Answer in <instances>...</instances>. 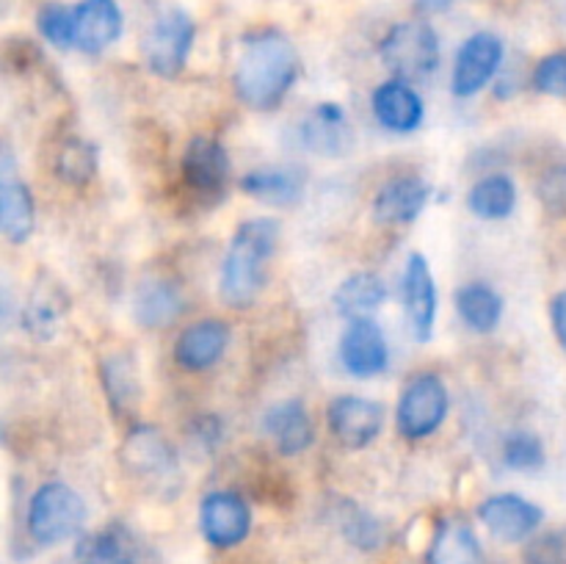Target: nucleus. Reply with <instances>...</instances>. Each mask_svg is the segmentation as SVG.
<instances>
[{
	"label": "nucleus",
	"instance_id": "aec40b11",
	"mask_svg": "<svg viewBox=\"0 0 566 564\" xmlns=\"http://www.w3.org/2000/svg\"><path fill=\"white\" fill-rule=\"evenodd\" d=\"M263 431L285 457H296L313 446V420H310L304 404L296 398H287V401L265 409Z\"/></svg>",
	"mask_w": 566,
	"mask_h": 564
},
{
	"label": "nucleus",
	"instance_id": "dca6fc26",
	"mask_svg": "<svg viewBox=\"0 0 566 564\" xmlns=\"http://www.w3.org/2000/svg\"><path fill=\"white\" fill-rule=\"evenodd\" d=\"M33 224H36V210H33L31 191L14 175L11 155L3 153V160H0V232L11 243H22L31 238Z\"/></svg>",
	"mask_w": 566,
	"mask_h": 564
},
{
	"label": "nucleus",
	"instance_id": "39448f33",
	"mask_svg": "<svg viewBox=\"0 0 566 564\" xmlns=\"http://www.w3.org/2000/svg\"><path fill=\"white\" fill-rule=\"evenodd\" d=\"M197 25L182 9H166L144 33V61L160 77H177L193 48Z\"/></svg>",
	"mask_w": 566,
	"mask_h": 564
},
{
	"label": "nucleus",
	"instance_id": "7c9ffc66",
	"mask_svg": "<svg viewBox=\"0 0 566 564\" xmlns=\"http://www.w3.org/2000/svg\"><path fill=\"white\" fill-rule=\"evenodd\" d=\"M36 25L39 33H42L53 48H75V9H66V6L61 3L42 6L36 17Z\"/></svg>",
	"mask_w": 566,
	"mask_h": 564
},
{
	"label": "nucleus",
	"instance_id": "a878e982",
	"mask_svg": "<svg viewBox=\"0 0 566 564\" xmlns=\"http://www.w3.org/2000/svg\"><path fill=\"white\" fill-rule=\"evenodd\" d=\"M66 310H70V304H66V296L61 293V288L55 282H39L33 288L31 299H28L22 321H25V330L36 341H50L59 332Z\"/></svg>",
	"mask_w": 566,
	"mask_h": 564
},
{
	"label": "nucleus",
	"instance_id": "6e6552de",
	"mask_svg": "<svg viewBox=\"0 0 566 564\" xmlns=\"http://www.w3.org/2000/svg\"><path fill=\"white\" fill-rule=\"evenodd\" d=\"M503 42L490 31L473 33L468 42L459 48L457 61H453L451 88L457 97H473L484 92L486 83L495 77V72L503 64Z\"/></svg>",
	"mask_w": 566,
	"mask_h": 564
},
{
	"label": "nucleus",
	"instance_id": "473e14b6",
	"mask_svg": "<svg viewBox=\"0 0 566 564\" xmlns=\"http://www.w3.org/2000/svg\"><path fill=\"white\" fill-rule=\"evenodd\" d=\"M536 92L551 97H566V50L545 55L534 70Z\"/></svg>",
	"mask_w": 566,
	"mask_h": 564
},
{
	"label": "nucleus",
	"instance_id": "c756f323",
	"mask_svg": "<svg viewBox=\"0 0 566 564\" xmlns=\"http://www.w3.org/2000/svg\"><path fill=\"white\" fill-rule=\"evenodd\" d=\"M97 171V149L81 138H70L55 155V175L70 186H83Z\"/></svg>",
	"mask_w": 566,
	"mask_h": 564
},
{
	"label": "nucleus",
	"instance_id": "2eb2a0df",
	"mask_svg": "<svg viewBox=\"0 0 566 564\" xmlns=\"http://www.w3.org/2000/svg\"><path fill=\"white\" fill-rule=\"evenodd\" d=\"M227 346H230V326L219 318H205L180 332L175 343V363L191 374H199L213 368L224 357Z\"/></svg>",
	"mask_w": 566,
	"mask_h": 564
},
{
	"label": "nucleus",
	"instance_id": "e433bc0d",
	"mask_svg": "<svg viewBox=\"0 0 566 564\" xmlns=\"http://www.w3.org/2000/svg\"><path fill=\"white\" fill-rule=\"evenodd\" d=\"M453 6V0H418V9L423 14H437V11H448Z\"/></svg>",
	"mask_w": 566,
	"mask_h": 564
},
{
	"label": "nucleus",
	"instance_id": "393cba45",
	"mask_svg": "<svg viewBox=\"0 0 566 564\" xmlns=\"http://www.w3.org/2000/svg\"><path fill=\"white\" fill-rule=\"evenodd\" d=\"M457 310L459 318L464 321V326L479 335L497 330L503 318V299L486 282H470L457 291Z\"/></svg>",
	"mask_w": 566,
	"mask_h": 564
},
{
	"label": "nucleus",
	"instance_id": "2f4dec72",
	"mask_svg": "<svg viewBox=\"0 0 566 564\" xmlns=\"http://www.w3.org/2000/svg\"><path fill=\"white\" fill-rule=\"evenodd\" d=\"M503 462L512 470H536L545 464V446L531 431H512L503 440Z\"/></svg>",
	"mask_w": 566,
	"mask_h": 564
},
{
	"label": "nucleus",
	"instance_id": "72a5a7b5",
	"mask_svg": "<svg viewBox=\"0 0 566 564\" xmlns=\"http://www.w3.org/2000/svg\"><path fill=\"white\" fill-rule=\"evenodd\" d=\"M133 365L127 357H108L103 365V376H105V387H108V398L114 404H119L122 398L130 401L136 396V374H133Z\"/></svg>",
	"mask_w": 566,
	"mask_h": 564
},
{
	"label": "nucleus",
	"instance_id": "7ed1b4c3",
	"mask_svg": "<svg viewBox=\"0 0 566 564\" xmlns=\"http://www.w3.org/2000/svg\"><path fill=\"white\" fill-rule=\"evenodd\" d=\"M86 523V503L64 481H48L28 503V534L39 545H59Z\"/></svg>",
	"mask_w": 566,
	"mask_h": 564
},
{
	"label": "nucleus",
	"instance_id": "6ab92c4d",
	"mask_svg": "<svg viewBox=\"0 0 566 564\" xmlns=\"http://www.w3.org/2000/svg\"><path fill=\"white\" fill-rule=\"evenodd\" d=\"M122 33V11L116 0H83L75 6V48L103 53Z\"/></svg>",
	"mask_w": 566,
	"mask_h": 564
},
{
	"label": "nucleus",
	"instance_id": "1a4fd4ad",
	"mask_svg": "<svg viewBox=\"0 0 566 564\" xmlns=\"http://www.w3.org/2000/svg\"><path fill=\"white\" fill-rule=\"evenodd\" d=\"M199 529H202L205 540L216 547L241 545L252 529L249 503L232 490L210 492L199 506Z\"/></svg>",
	"mask_w": 566,
	"mask_h": 564
},
{
	"label": "nucleus",
	"instance_id": "b1692460",
	"mask_svg": "<svg viewBox=\"0 0 566 564\" xmlns=\"http://www.w3.org/2000/svg\"><path fill=\"white\" fill-rule=\"evenodd\" d=\"M77 564H136L138 547L136 540L122 525H108L103 531L83 536L75 553Z\"/></svg>",
	"mask_w": 566,
	"mask_h": 564
},
{
	"label": "nucleus",
	"instance_id": "9d476101",
	"mask_svg": "<svg viewBox=\"0 0 566 564\" xmlns=\"http://www.w3.org/2000/svg\"><path fill=\"white\" fill-rule=\"evenodd\" d=\"M326 420L340 446L365 448L381 435L385 407L363 396H340L326 409Z\"/></svg>",
	"mask_w": 566,
	"mask_h": 564
},
{
	"label": "nucleus",
	"instance_id": "c85d7f7f",
	"mask_svg": "<svg viewBox=\"0 0 566 564\" xmlns=\"http://www.w3.org/2000/svg\"><path fill=\"white\" fill-rule=\"evenodd\" d=\"M133 313L144 326H166L182 313V296L175 282L149 280L138 288Z\"/></svg>",
	"mask_w": 566,
	"mask_h": 564
},
{
	"label": "nucleus",
	"instance_id": "ddd939ff",
	"mask_svg": "<svg viewBox=\"0 0 566 564\" xmlns=\"http://www.w3.org/2000/svg\"><path fill=\"white\" fill-rule=\"evenodd\" d=\"M340 363L357 379L379 376L390 363V348H387L385 332L376 326V321L352 318L340 337Z\"/></svg>",
	"mask_w": 566,
	"mask_h": 564
},
{
	"label": "nucleus",
	"instance_id": "f3484780",
	"mask_svg": "<svg viewBox=\"0 0 566 564\" xmlns=\"http://www.w3.org/2000/svg\"><path fill=\"white\" fill-rule=\"evenodd\" d=\"M429 182L415 175L387 180L374 199V219L379 224H409L423 213L429 202Z\"/></svg>",
	"mask_w": 566,
	"mask_h": 564
},
{
	"label": "nucleus",
	"instance_id": "f03ea898",
	"mask_svg": "<svg viewBox=\"0 0 566 564\" xmlns=\"http://www.w3.org/2000/svg\"><path fill=\"white\" fill-rule=\"evenodd\" d=\"M280 241L274 219H252L238 227L221 265V299L230 307H249L265 285V265Z\"/></svg>",
	"mask_w": 566,
	"mask_h": 564
},
{
	"label": "nucleus",
	"instance_id": "bb28decb",
	"mask_svg": "<svg viewBox=\"0 0 566 564\" xmlns=\"http://www.w3.org/2000/svg\"><path fill=\"white\" fill-rule=\"evenodd\" d=\"M387 302V285L381 276L370 274V271H359L352 274L340 288L335 291V307L337 313L346 318H365L374 310H379Z\"/></svg>",
	"mask_w": 566,
	"mask_h": 564
},
{
	"label": "nucleus",
	"instance_id": "5701e85b",
	"mask_svg": "<svg viewBox=\"0 0 566 564\" xmlns=\"http://www.w3.org/2000/svg\"><path fill=\"white\" fill-rule=\"evenodd\" d=\"M125 464L138 476H166L175 470V453L153 426H138L125 440Z\"/></svg>",
	"mask_w": 566,
	"mask_h": 564
},
{
	"label": "nucleus",
	"instance_id": "20e7f679",
	"mask_svg": "<svg viewBox=\"0 0 566 564\" xmlns=\"http://www.w3.org/2000/svg\"><path fill=\"white\" fill-rule=\"evenodd\" d=\"M379 53L398 81H423L440 66V39L429 22H401L381 39Z\"/></svg>",
	"mask_w": 566,
	"mask_h": 564
},
{
	"label": "nucleus",
	"instance_id": "4be33fe9",
	"mask_svg": "<svg viewBox=\"0 0 566 564\" xmlns=\"http://www.w3.org/2000/svg\"><path fill=\"white\" fill-rule=\"evenodd\" d=\"M429 564H486L484 547L468 520L446 518L434 531Z\"/></svg>",
	"mask_w": 566,
	"mask_h": 564
},
{
	"label": "nucleus",
	"instance_id": "9b49d317",
	"mask_svg": "<svg viewBox=\"0 0 566 564\" xmlns=\"http://www.w3.org/2000/svg\"><path fill=\"white\" fill-rule=\"evenodd\" d=\"M479 518L495 540L523 542L539 529L545 512L536 503H531L528 498L514 495V492H501V495H490L481 503Z\"/></svg>",
	"mask_w": 566,
	"mask_h": 564
},
{
	"label": "nucleus",
	"instance_id": "f704fd0d",
	"mask_svg": "<svg viewBox=\"0 0 566 564\" xmlns=\"http://www.w3.org/2000/svg\"><path fill=\"white\" fill-rule=\"evenodd\" d=\"M542 202L551 210L566 208V166H553L539 182Z\"/></svg>",
	"mask_w": 566,
	"mask_h": 564
},
{
	"label": "nucleus",
	"instance_id": "412c9836",
	"mask_svg": "<svg viewBox=\"0 0 566 564\" xmlns=\"http://www.w3.org/2000/svg\"><path fill=\"white\" fill-rule=\"evenodd\" d=\"M307 177L298 166H269L252 169L241 177L243 194L269 205H293L302 199Z\"/></svg>",
	"mask_w": 566,
	"mask_h": 564
},
{
	"label": "nucleus",
	"instance_id": "cd10ccee",
	"mask_svg": "<svg viewBox=\"0 0 566 564\" xmlns=\"http://www.w3.org/2000/svg\"><path fill=\"white\" fill-rule=\"evenodd\" d=\"M468 205L479 219H509L514 213V205H517V186L509 175H486L470 188Z\"/></svg>",
	"mask_w": 566,
	"mask_h": 564
},
{
	"label": "nucleus",
	"instance_id": "423d86ee",
	"mask_svg": "<svg viewBox=\"0 0 566 564\" xmlns=\"http://www.w3.org/2000/svg\"><path fill=\"white\" fill-rule=\"evenodd\" d=\"M448 415V387L437 374H420L398 401L396 424L407 440H423L442 426Z\"/></svg>",
	"mask_w": 566,
	"mask_h": 564
},
{
	"label": "nucleus",
	"instance_id": "f8f14e48",
	"mask_svg": "<svg viewBox=\"0 0 566 564\" xmlns=\"http://www.w3.org/2000/svg\"><path fill=\"white\" fill-rule=\"evenodd\" d=\"M401 291L409 332H412L415 341H431L437 321V285L434 276H431L429 263H426V258L420 252L409 254L407 269H403Z\"/></svg>",
	"mask_w": 566,
	"mask_h": 564
},
{
	"label": "nucleus",
	"instance_id": "f257e3e1",
	"mask_svg": "<svg viewBox=\"0 0 566 564\" xmlns=\"http://www.w3.org/2000/svg\"><path fill=\"white\" fill-rule=\"evenodd\" d=\"M298 75V53L282 31H258L243 39L235 64V92L243 105L271 111L285 100Z\"/></svg>",
	"mask_w": 566,
	"mask_h": 564
},
{
	"label": "nucleus",
	"instance_id": "0eeeda50",
	"mask_svg": "<svg viewBox=\"0 0 566 564\" xmlns=\"http://www.w3.org/2000/svg\"><path fill=\"white\" fill-rule=\"evenodd\" d=\"M182 182L188 186V191L197 194L199 199H216L224 197L227 182H230V155H227L224 144H219L216 138L197 136L188 142L186 153H182Z\"/></svg>",
	"mask_w": 566,
	"mask_h": 564
},
{
	"label": "nucleus",
	"instance_id": "c9c22d12",
	"mask_svg": "<svg viewBox=\"0 0 566 564\" xmlns=\"http://www.w3.org/2000/svg\"><path fill=\"white\" fill-rule=\"evenodd\" d=\"M551 321H553V332H556L558 343H562V348L566 352V291L553 296Z\"/></svg>",
	"mask_w": 566,
	"mask_h": 564
},
{
	"label": "nucleus",
	"instance_id": "a211bd4d",
	"mask_svg": "<svg viewBox=\"0 0 566 564\" xmlns=\"http://www.w3.org/2000/svg\"><path fill=\"white\" fill-rule=\"evenodd\" d=\"M374 116L392 133H412L423 125V100L407 81H387L370 97Z\"/></svg>",
	"mask_w": 566,
	"mask_h": 564
},
{
	"label": "nucleus",
	"instance_id": "4468645a",
	"mask_svg": "<svg viewBox=\"0 0 566 564\" xmlns=\"http://www.w3.org/2000/svg\"><path fill=\"white\" fill-rule=\"evenodd\" d=\"M298 138L310 153L321 155V158H340L352 149L354 130L340 105L321 103L302 119Z\"/></svg>",
	"mask_w": 566,
	"mask_h": 564
}]
</instances>
